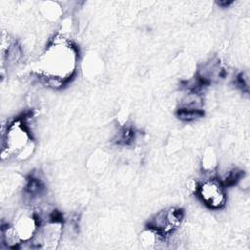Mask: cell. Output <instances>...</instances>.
Returning a JSON list of instances; mask_svg holds the SVG:
<instances>
[{
	"mask_svg": "<svg viewBox=\"0 0 250 250\" xmlns=\"http://www.w3.org/2000/svg\"><path fill=\"white\" fill-rule=\"evenodd\" d=\"M77 64V48L67 36L58 33L39 56L35 73L47 86L57 89L72 79Z\"/></svg>",
	"mask_w": 250,
	"mask_h": 250,
	"instance_id": "6da1fadb",
	"label": "cell"
},
{
	"mask_svg": "<svg viewBox=\"0 0 250 250\" xmlns=\"http://www.w3.org/2000/svg\"><path fill=\"white\" fill-rule=\"evenodd\" d=\"M36 149L32 130L25 117H17L2 127V160H28Z\"/></svg>",
	"mask_w": 250,
	"mask_h": 250,
	"instance_id": "7a4b0ae2",
	"label": "cell"
},
{
	"mask_svg": "<svg viewBox=\"0 0 250 250\" xmlns=\"http://www.w3.org/2000/svg\"><path fill=\"white\" fill-rule=\"evenodd\" d=\"M227 188L218 177H207L198 182L195 194L199 200L209 209L217 211L226 206Z\"/></svg>",
	"mask_w": 250,
	"mask_h": 250,
	"instance_id": "3957f363",
	"label": "cell"
},
{
	"mask_svg": "<svg viewBox=\"0 0 250 250\" xmlns=\"http://www.w3.org/2000/svg\"><path fill=\"white\" fill-rule=\"evenodd\" d=\"M184 217L183 209L175 206L166 207L156 212L148 220L146 227L167 239L180 228Z\"/></svg>",
	"mask_w": 250,
	"mask_h": 250,
	"instance_id": "277c9868",
	"label": "cell"
}]
</instances>
